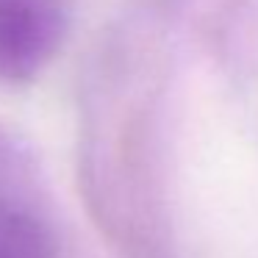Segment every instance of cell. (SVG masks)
Wrapping results in <instances>:
<instances>
[{
    "label": "cell",
    "instance_id": "cell-1",
    "mask_svg": "<svg viewBox=\"0 0 258 258\" xmlns=\"http://www.w3.org/2000/svg\"><path fill=\"white\" fill-rule=\"evenodd\" d=\"M0 258H58V236L31 150L0 128Z\"/></svg>",
    "mask_w": 258,
    "mask_h": 258
},
{
    "label": "cell",
    "instance_id": "cell-2",
    "mask_svg": "<svg viewBox=\"0 0 258 258\" xmlns=\"http://www.w3.org/2000/svg\"><path fill=\"white\" fill-rule=\"evenodd\" d=\"M67 31L61 0H0V81L25 84L56 56Z\"/></svg>",
    "mask_w": 258,
    "mask_h": 258
}]
</instances>
